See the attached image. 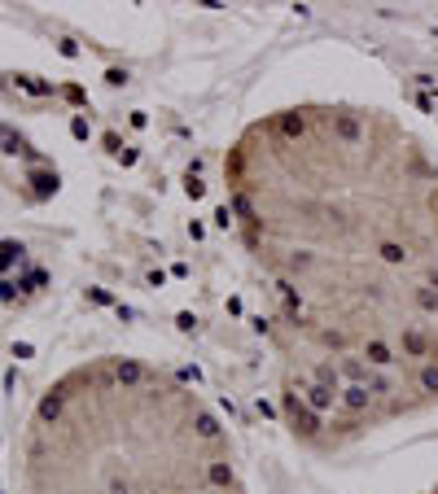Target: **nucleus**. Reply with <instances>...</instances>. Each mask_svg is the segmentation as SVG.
Here are the masks:
<instances>
[{
	"label": "nucleus",
	"mask_w": 438,
	"mask_h": 494,
	"mask_svg": "<svg viewBox=\"0 0 438 494\" xmlns=\"http://www.w3.org/2000/svg\"><path fill=\"white\" fill-rule=\"evenodd\" d=\"M285 424L316 451L438 416V149L360 101L258 114L224 158Z\"/></svg>",
	"instance_id": "f257e3e1"
},
{
	"label": "nucleus",
	"mask_w": 438,
	"mask_h": 494,
	"mask_svg": "<svg viewBox=\"0 0 438 494\" xmlns=\"http://www.w3.org/2000/svg\"><path fill=\"white\" fill-rule=\"evenodd\" d=\"M430 494H438V486H434V490H430Z\"/></svg>",
	"instance_id": "f03ea898"
}]
</instances>
